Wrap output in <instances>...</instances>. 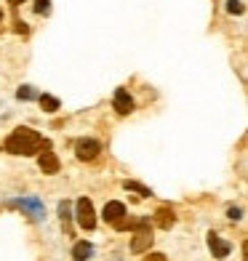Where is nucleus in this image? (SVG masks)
I'll use <instances>...</instances> for the list:
<instances>
[{"mask_svg": "<svg viewBox=\"0 0 248 261\" xmlns=\"http://www.w3.org/2000/svg\"><path fill=\"white\" fill-rule=\"evenodd\" d=\"M43 141H45V139L38 134V130L21 125V128H16V130H11L3 147H6V152H11V155H24V158H30V155H35V152L43 147Z\"/></svg>", "mask_w": 248, "mask_h": 261, "instance_id": "nucleus-1", "label": "nucleus"}, {"mask_svg": "<svg viewBox=\"0 0 248 261\" xmlns=\"http://www.w3.org/2000/svg\"><path fill=\"white\" fill-rule=\"evenodd\" d=\"M155 237H152V224H150V216H141L139 224L134 227V240H131V253L139 256V253H147Z\"/></svg>", "mask_w": 248, "mask_h": 261, "instance_id": "nucleus-2", "label": "nucleus"}, {"mask_svg": "<svg viewBox=\"0 0 248 261\" xmlns=\"http://www.w3.org/2000/svg\"><path fill=\"white\" fill-rule=\"evenodd\" d=\"M75 221H78V227L86 229V232H91L96 227V213H93V203L88 197H80L75 203Z\"/></svg>", "mask_w": 248, "mask_h": 261, "instance_id": "nucleus-3", "label": "nucleus"}, {"mask_svg": "<svg viewBox=\"0 0 248 261\" xmlns=\"http://www.w3.org/2000/svg\"><path fill=\"white\" fill-rule=\"evenodd\" d=\"M8 205L27 211L35 221H43L45 219V208H43V200L40 197H16V200H8Z\"/></svg>", "mask_w": 248, "mask_h": 261, "instance_id": "nucleus-4", "label": "nucleus"}, {"mask_svg": "<svg viewBox=\"0 0 248 261\" xmlns=\"http://www.w3.org/2000/svg\"><path fill=\"white\" fill-rule=\"evenodd\" d=\"M75 155H78V160H86V163L96 160L102 155V141H96V139H78L75 141Z\"/></svg>", "mask_w": 248, "mask_h": 261, "instance_id": "nucleus-5", "label": "nucleus"}, {"mask_svg": "<svg viewBox=\"0 0 248 261\" xmlns=\"http://www.w3.org/2000/svg\"><path fill=\"white\" fill-rule=\"evenodd\" d=\"M208 251H211V256H214V258H227L232 253V243H227L216 232H211L208 234Z\"/></svg>", "mask_w": 248, "mask_h": 261, "instance_id": "nucleus-6", "label": "nucleus"}, {"mask_svg": "<svg viewBox=\"0 0 248 261\" xmlns=\"http://www.w3.org/2000/svg\"><path fill=\"white\" fill-rule=\"evenodd\" d=\"M112 107H115L117 115H131V112H134V99H131V93H128L126 88H117L115 96H112Z\"/></svg>", "mask_w": 248, "mask_h": 261, "instance_id": "nucleus-7", "label": "nucleus"}, {"mask_svg": "<svg viewBox=\"0 0 248 261\" xmlns=\"http://www.w3.org/2000/svg\"><path fill=\"white\" fill-rule=\"evenodd\" d=\"M38 165H40V171H43L45 176H54V173H59V168H62V163H59L56 152H51V144L45 147V152L38 158Z\"/></svg>", "mask_w": 248, "mask_h": 261, "instance_id": "nucleus-8", "label": "nucleus"}, {"mask_svg": "<svg viewBox=\"0 0 248 261\" xmlns=\"http://www.w3.org/2000/svg\"><path fill=\"white\" fill-rule=\"evenodd\" d=\"M126 213L128 211H126V205L120 203V200H110V203L104 205V211H102V219L107 221V224H117V221L126 216Z\"/></svg>", "mask_w": 248, "mask_h": 261, "instance_id": "nucleus-9", "label": "nucleus"}, {"mask_svg": "<svg viewBox=\"0 0 248 261\" xmlns=\"http://www.w3.org/2000/svg\"><path fill=\"white\" fill-rule=\"evenodd\" d=\"M155 224H158L160 229H171L173 224H176V211H173L171 205L158 208V211H155Z\"/></svg>", "mask_w": 248, "mask_h": 261, "instance_id": "nucleus-10", "label": "nucleus"}, {"mask_svg": "<svg viewBox=\"0 0 248 261\" xmlns=\"http://www.w3.org/2000/svg\"><path fill=\"white\" fill-rule=\"evenodd\" d=\"M91 256H93V245L88 240H80V243L72 245V258L75 261H88Z\"/></svg>", "mask_w": 248, "mask_h": 261, "instance_id": "nucleus-11", "label": "nucleus"}, {"mask_svg": "<svg viewBox=\"0 0 248 261\" xmlns=\"http://www.w3.org/2000/svg\"><path fill=\"white\" fill-rule=\"evenodd\" d=\"M123 187L128 189V192H136L139 197H152V189L150 187H144V184H139V181H123Z\"/></svg>", "mask_w": 248, "mask_h": 261, "instance_id": "nucleus-12", "label": "nucleus"}, {"mask_svg": "<svg viewBox=\"0 0 248 261\" xmlns=\"http://www.w3.org/2000/svg\"><path fill=\"white\" fill-rule=\"evenodd\" d=\"M38 101H40V107H43V112H56L59 107H62V104H59V99H56V96H48V93H40Z\"/></svg>", "mask_w": 248, "mask_h": 261, "instance_id": "nucleus-13", "label": "nucleus"}, {"mask_svg": "<svg viewBox=\"0 0 248 261\" xmlns=\"http://www.w3.org/2000/svg\"><path fill=\"white\" fill-rule=\"evenodd\" d=\"M16 96H19L21 101H32V99H38V93L32 91V86H21V88L16 91Z\"/></svg>", "mask_w": 248, "mask_h": 261, "instance_id": "nucleus-14", "label": "nucleus"}, {"mask_svg": "<svg viewBox=\"0 0 248 261\" xmlns=\"http://www.w3.org/2000/svg\"><path fill=\"white\" fill-rule=\"evenodd\" d=\"M35 14H51V0H35Z\"/></svg>", "mask_w": 248, "mask_h": 261, "instance_id": "nucleus-15", "label": "nucleus"}, {"mask_svg": "<svg viewBox=\"0 0 248 261\" xmlns=\"http://www.w3.org/2000/svg\"><path fill=\"white\" fill-rule=\"evenodd\" d=\"M227 11H230V14H238V16H240L245 8H243L240 0H227Z\"/></svg>", "mask_w": 248, "mask_h": 261, "instance_id": "nucleus-16", "label": "nucleus"}, {"mask_svg": "<svg viewBox=\"0 0 248 261\" xmlns=\"http://www.w3.org/2000/svg\"><path fill=\"white\" fill-rule=\"evenodd\" d=\"M227 216H230L232 221H240V219H243V211H240V208H235V205H232V208L227 211Z\"/></svg>", "mask_w": 248, "mask_h": 261, "instance_id": "nucleus-17", "label": "nucleus"}, {"mask_svg": "<svg viewBox=\"0 0 248 261\" xmlns=\"http://www.w3.org/2000/svg\"><path fill=\"white\" fill-rule=\"evenodd\" d=\"M144 261H168V258H165L163 253H150V256H147Z\"/></svg>", "mask_w": 248, "mask_h": 261, "instance_id": "nucleus-18", "label": "nucleus"}, {"mask_svg": "<svg viewBox=\"0 0 248 261\" xmlns=\"http://www.w3.org/2000/svg\"><path fill=\"white\" fill-rule=\"evenodd\" d=\"M8 3H14V6H19V3H24V0H8Z\"/></svg>", "mask_w": 248, "mask_h": 261, "instance_id": "nucleus-19", "label": "nucleus"}, {"mask_svg": "<svg viewBox=\"0 0 248 261\" xmlns=\"http://www.w3.org/2000/svg\"><path fill=\"white\" fill-rule=\"evenodd\" d=\"M0 21H3V8H0Z\"/></svg>", "mask_w": 248, "mask_h": 261, "instance_id": "nucleus-20", "label": "nucleus"}]
</instances>
